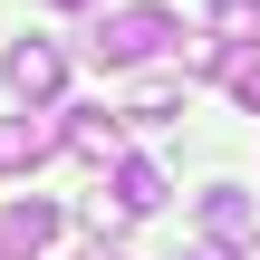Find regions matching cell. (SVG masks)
Returning a JSON list of instances; mask_svg holds the SVG:
<instances>
[{
	"instance_id": "obj_5",
	"label": "cell",
	"mask_w": 260,
	"mask_h": 260,
	"mask_svg": "<svg viewBox=\"0 0 260 260\" xmlns=\"http://www.w3.org/2000/svg\"><path fill=\"white\" fill-rule=\"evenodd\" d=\"M48 241H58V203L19 193V203L0 212V251H48Z\"/></svg>"
},
{
	"instance_id": "obj_3",
	"label": "cell",
	"mask_w": 260,
	"mask_h": 260,
	"mask_svg": "<svg viewBox=\"0 0 260 260\" xmlns=\"http://www.w3.org/2000/svg\"><path fill=\"white\" fill-rule=\"evenodd\" d=\"M58 145H68L77 164H96V174H106V164H125V116H116V106H68Z\"/></svg>"
},
{
	"instance_id": "obj_12",
	"label": "cell",
	"mask_w": 260,
	"mask_h": 260,
	"mask_svg": "<svg viewBox=\"0 0 260 260\" xmlns=\"http://www.w3.org/2000/svg\"><path fill=\"white\" fill-rule=\"evenodd\" d=\"M96 260H125V251H96Z\"/></svg>"
},
{
	"instance_id": "obj_14",
	"label": "cell",
	"mask_w": 260,
	"mask_h": 260,
	"mask_svg": "<svg viewBox=\"0 0 260 260\" xmlns=\"http://www.w3.org/2000/svg\"><path fill=\"white\" fill-rule=\"evenodd\" d=\"M0 260H10V251H0Z\"/></svg>"
},
{
	"instance_id": "obj_7",
	"label": "cell",
	"mask_w": 260,
	"mask_h": 260,
	"mask_svg": "<svg viewBox=\"0 0 260 260\" xmlns=\"http://www.w3.org/2000/svg\"><path fill=\"white\" fill-rule=\"evenodd\" d=\"M212 77H222V87L260 116V48H232V39H222V48H212Z\"/></svg>"
},
{
	"instance_id": "obj_6",
	"label": "cell",
	"mask_w": 260,
	"mask_h": 260,
	"mask_svg": "<svg viewBox=\"0 0 260 260\" xmlns=\"http://www.w3.org/2000/svg\"><path fill=\"white\" fill-rule=\"evenodd\" d=\"M48 145H58V125H48V116H10V125H0V174L48 164Z\"/></svg>"
},
{
	"instance_id": "obj_4",
	"label": "cell",
	"mask_w": 260,
	"mask_h": 260,
	"mask_svg": "<svg viewBox=\"0 0 260 260\" xmlns=\"http://www.w3.org/2000/svg\"><path fill=\"white\" fill-rule=\"evenodd\" d=\"M203 232H212V251H260V212H251V193L212 183V193H203Z\"/></svg>"
},
{
	"instance_id": "obj_11",
	"label": "cell",
	"mask_w": 260,
	"mask_h": 260,
	"mask_svg": "<svg viewBox=\"0 0 260 260\" xmlns=\"http://www.w3.org/2000/svg\"><path fill=\"white\" fill-rule=\"evenodd\" d=\"M48 10H87V0H48Z\"/></svg>"
},
{
	"instance_id": "obj_9",
	"label": "cell",
	"mask_w": 260,
	"mask_h": 260,
	"mask_svg": "<svg viewBox=\"0 0 260 260\" xmlns=\"http://www.w3.org/2000/svg\"><path fill=\"white\" fill-rule=\"evenodd\" d=\"M212 39H232V48H260V0H212Z\"/></svg>"
},
{
	"instance_id": "obj_2",
	"label": "cell",
	"mask_w": 260,
	"mask_h": 260,
	"mask_svg": "<svg viewBox=\"0 0 260 260\" xmlns=\"http://www.w3.org/2000/svg\"><path fill=\"white\" fill-rule=\"evenodd\" d=\"M0 77H10L19 106H58V96H68V48H58V39H19V48L0 58Z\"/></svg>"
},
{
	"instance_id": "obj_8",
	"label": "cell",
	"mask_w": 260,
	"mask_h": 260,
	"mask_svg": "<svg viewBox=\"0 0 260 260\" xmlns=\"http://www.w3.org/2000/svg\"><path fill=\"white\" fill-rule=\"evenodd\" d=\"M116 203H125V222H135V212H154V203H164V174H154L145 154H125V164H116Z\"/></svg>"
},
{
	"instance_id": "obj_10",
	"label": "cell",
	"mask_w": 260,
	"mask_h": 260,
	"mask_svg": "<svg viewBox=\"0 0 260 260\" xmlns=\"http://www.w3.org/2000/svg\"><path fill=\"white\" fill-rule=\"evenodd\" d=\"M125 116H135V125H183V87H164V77H154V87H135V106H125Z\"/></svg>"
},
{
	"instance_id": "obj_1",
	"label": "cell",
	"mask_w": 260,
	"mask_h": 260,
	"mask_svg": "<svg viewBox=\"0 0 260 260\" xmlns=\"http://www.w3.org/2000/svg\"><path fill=\"white\" fill-rule=\"evenodd\" d=\"M164 48H183V19H174L164 0L106 10V19L87 29V58H96V68H145V58H164Z\"/></svg>"
},
{
	"instance_id": "obj_13",
	"label": "cell",
	"mask_w": 260,
	"mask_h": 260,
	"mask_svg": "<svg viewBox=\"0 0 260 260\" xmlns=\"http://www.w3.org/2000/svg\"><path fill=\"white\" fill-rule=\"evenodd\" d=\"M183 260H212V251H183Z\"/></svg>"
}]
</instances>
